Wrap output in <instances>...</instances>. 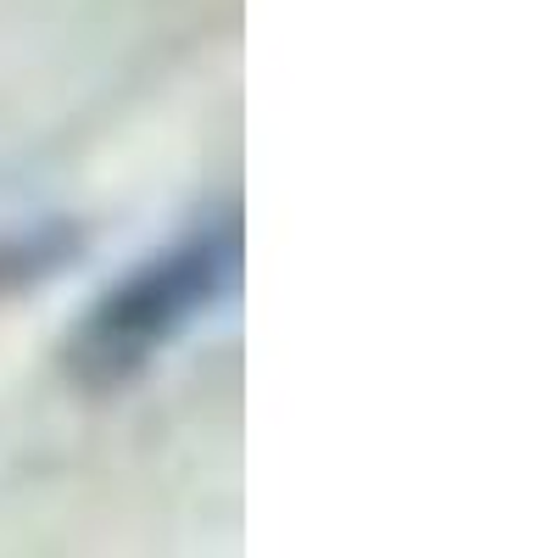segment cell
<instances>
[{"mask_svg":"<svg viewBox=\"0 0 558 558\" xmlns=\"http://www.w3.org/2000/svg\"><path fill=\"white\" fill-rule=\"evenodd\" d=\"M246 274L241 207H213L191 218L173 241L129 263L112 286L84 307L62 347L68 375L84 391H123L157 368L184 336L235 302Z\"/></svg>","mask_w":558,"mask_h":558,"instance_id":"1","label":"cell"},{"mask_svg":"<svg viewBox=\"0 0 558 558\" xmlns=\"http://www.w3.org/2000/svg\"><path fill=\"white\" fill-rule=\"evenodd\" d=\"M78 252H84V229L73 218H39V223L7 229L0 235V307L51 286L68 263H78Z\"/></svg>","mask_w":558,"mask_h":558,"instance_id":"2","label":"cell"}]
</instances>
